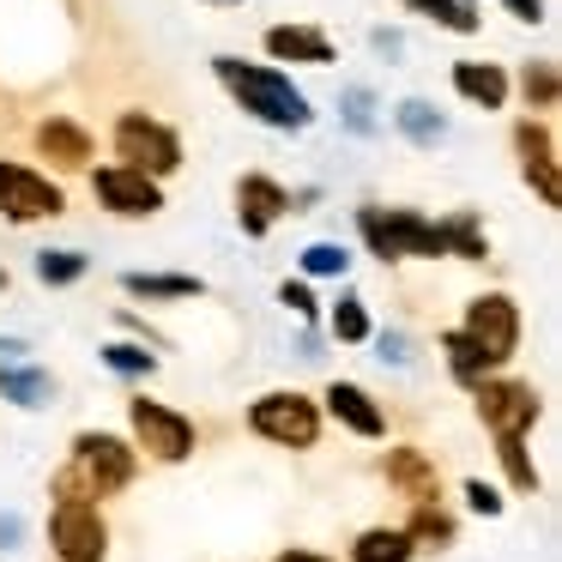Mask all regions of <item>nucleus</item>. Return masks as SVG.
Masks as SVG:
<instances>
[{"instance_id": "nucleus-1", "label": "nucleus", "mask_w": 562, "mask_h": 562, "mask_svg": "<svg viewBox=\"0 0 562 562\" xmlns=\"http://www.w3.org/2000/svg\"><path fill=\"white\" fill-rule=\"evenodd\" d=\"M139 453L127 436L115 429H79L67 441V465L49 477V502H103V496H122L127 484L139 477Z\"/></svg>"}, {"instance_id": "nucleus-2", "label": "nucleus", "mask_w": 562, "mask_h": 562, "mask_svg": "<svg viewBox=\"0 0 562 562\" xmlns=\"http://www.w3.org/2000/svg\"><path fill=\"white\" fill-rule=\"evenodd\" d=\"M212 74L218 86L243 103V115H255L260 127H279V134H303L315 122V103L291 86V74L279 67H260V61H243V55H212Z\"/></svg>"}, {"instance_id": "nucleus-3", "label": "nucleus", "mask_w": 562, "mask_h": 562, "mask_svg": "<svg viewBox=\"0 0 562 562\" xmlns=\"http://www.w3.org/2000/svg\"><path fill=\"white\" fill-rule=\"evenodd\" d=\"M351 218H357L363 248L381 267H400V260H448L441 218H429V212H417V206H375V200H363Z\"/></svg>"}, {"instance_id": "nucleus-4", "label": "nucleus", "mask_w": 562, "mask_h": 562, "mask_svg": "<svg viewBox=\"0 0 562 562\" xmlns=\"http://www.w3.org/2000/svg\"><path fill=\"white\" fill-rule=\"evenodd\" d=\"M110 146H115V164L151 176V182H164V176H176L188 164L182 134H176L164 115H146V110H122V115H115V122H110Z\"/></svg>"}, {"instance_id": "nucleus-5", "label": "nucleus", "mask_w": 562, "mask_h": 562, "mask_svg": "<svg viewBox=\"0 0 562 562\" xmlns=\"http://www.w3.org/2000/svg\"><path fill=\"white\" fill-rule=\"evenodd\" d=\"M127 429H134L139 460H158V465H182V460H194V448H200L194 417L164 405V400H151V393H134V400H127Z\"/></svg>"}, {"instance_id": "nucleus-6", "label": "nucleus", "mask_w": 562, "mask_h": 562, "mask_svg": "<svg viewBox=\"0 0 562 562\" xmlns=\"http://www.w3.org/2000/svg\"><path fill=\"white\" fill-rule=\"evenodd\" d=\"M472 412L496 441H526L538 429V417H544V393L520 375H490L472 387Z\"/></svg>"}, {"instance_id": "nucleus-7", "label": "nucleus", "mask_w": 562, "mask_h": 562, "mask_svg": "<svg viewBox=\"0 0 562 562\" xmlns=\"http://www.w3.org/2000/svg\"><path fill=\"white\" fill-rule=\"evenodd\" d=\"M248 429H255L260 441H272V448L308 453L321 441V400H308V393H296V387H272L248 405Z\"/></svg>"}, {"instance_id": "nucleus-8", "label": "nucleus", "mask_w": 562, "mask_h": 562, "mask_svg": "<svg viewBox=\"0 0 562 562\" xmlns=\"http://www.w3.org/2000/svg\"><path fill=\"white\" fill-rule=\"evenodd\" d=\"M0 218L25 231V224H49L67 218V188L55 182L49 170L37 164H19V158H0Z\"/></svg>"}, {"instance_id": "nucleus-9", "label": "nucleus", "mask_w": 562, "mask_h": 562, "mask_svg": "<svg viewBox=\"0 0 562 562\" xmlns=\"http://www.w3.org/2000/svg\"><path fill=\"white\" fill-rule=\"evenodd\" d=\"M49 550L61 562H110L103 502H49Z\"/></svg>"}, {"instance_id": "nucleus-10", "label": "nucleus", "mask_w": 562, "mask_h": 562, "mask_svg": "<svg viewBox=\"0 0 562 562\" xmlns=\"http://www.w3.org/2000/svg\"><path fill=\"white\" fill-rule=\"evenodd\" d=\"M460 333L490 357V363L502 369L514 351H520V303H514L508 291H484V296H472V303H465V315H460Z\"/></svg>"}, {"instance_id": "nucleus-11", "label": "nucleus", "mask_w": 562, "mask_h": 562, "mask_svg": "<svg viewBox=\"0 0 562 562\" xmlns=\"http://www.w3.org/2000/svg\"><path fill=\"white\" fill-rule=\"evenodd\" d=\"M91 194H98V206L110 212V218H127V224L164 212V182L127 170V164H91Z\"/></svg>"}, {"instance_id": "nucleus-12", "label": "nucleus", "mask_w": 562, "mask_h": 562, "mask_svg": "<svg viewBox=\"0 0 562 562\" xmlns=\"http://www.w3.org/2000/svg\"><path fill=\"white\" fill-rule=\"evenodd\" d=\"M514 158H520V176L544 206H562V176H557V127L544 115H520L514 122Z\"/></svg>"}, {"instance_id": "nucleus-13", "label": "nucleus", "mask_w": 562, "mask_h": 562, "mask_svg": "<svg viewBox=\"0 0 562 562\" xmlns=\"http://www.w3.org/2000/svg\"><path fill=\"white\" fill-rule=\"evenodd\" d=\"M31 151H37L55 176H79L98 158V139H91V127L79 122V115H43V122L31 127Z\"/></svg>"}, {"instance_id": "nucleus-14", "label": "nucleus", "mask_w": 562, "mask_h": 562, "mask_svg": "<svg viewBox=\"0 0 562 562\" xmlns=\"http://www.w3.org/2000/svg\"><path fill=\"white\" fill-rule=\"evenodd\" d=\"M279 218H291V188L272 182L267 170H248L243 182H236V231H243L248 243H260V236H272Z\"/></svg>"}, {"instance_id": "nucleus-15", "label": "nucleus", "mask_w": 562, "mask_h": 562, "mask_svg": "<svg viewBox=\"0 0 562 562\" xmlns=\"http://www.w3.org/2000/svg\"><path fill=\"white\" fill-rule=\"evenodd\" d=\"M321 417H339L357 441L387 436V405H381L369 387H357V381H327V393H321Z\"/></svg>"}, {"instance_id": "nucleus-16", "label": "nucleus", "mask_w": 562, "mask_h": 562, "mask_svg": "<svg viewBox=\"0 0 562 562\" xmlns=\"http://www.w3.org/2000/svg\"><path fill=\"white\" fill-rule=\"evenodd\" d=\"M381 477H387V490H400L405 502H441V465L436 453L412 448V441H400V448L381 453Z\"/></svg>"}, {"instance_id": "nucleus-17", "label": "nucleus", "mask_w": 562, "mask_h": 562, "mask_svg": "<svg viewBox=\"0 0 562 562\" xmlns=\"http://www.w3.org/2000/svg\"><path fill=\"white\" fill-rule=\"evenodd\" d=\"M260 49H267L272 67H333L339 61V49H333V37L321 25H267Z\"/></svg>"}, {"instance_id": "nucleus-18", "label": "nucleus", "mask_w": 562, "mask_h": 562, "mask_svg": "<svg viewBox=\"0 0 562 562\" xmlns=\"http://www.w3.org/2000/svg\"><path fill=\"white\" fill-rule=\"evenodd\" d=\"M448 79H453V91H460L472 110H484V115L508 110V91H514L508 67H496V61H448Z\"/></svg>"}, {"instance_id": "nucleus-19", "label": "nucleus", "mask_w": 562, "mask_h": 562, "mask_svg": "<svg viewBox=\"0 0 562 562\" xmlns=\"http://www.w3.org/2000/svg\"><path fill=\"white\" fill-rule=\"evenodd\" d=\"M393 134H400L405 146H417V151H436L441 139H448V115H441L429 98H400L393 103Z\"/></svg>"}, {"instance_id": "nucleus-20", "label": "nucleus", "mask_w": 562, "mask_h": 562, "mask_svg": "<svg viewBox=\"0 0 562 562\" xmlns=\"http://www.w3.org/2000/svg\"><path fill=\"white\" fill-rule=\"evenodd\" d=\"M122 291L146 296V303H194V296H206V279H194V272H122Z\"/></svg>"}, {"instance_id": "nucleus-21", "label": "nucleus", "mask_w": 562, "mask_h": 562, "mask_svg": "<svg viewBox=\"0 0 562 562\" xmlns=\"http://www.w3.org/2000/svg\"><path fill=\"white\" fill-rule=\"evenodd\" d=\"M453 514H448V502H417L412 508V520H405V538H412V550L417 557H441V550H453Z\"/></svg>"}, {"instance_id": "nucleus-22", "label": "nucleus", "mask_w": 562, "mask_h": 562, "mask_svg": "<svg viewBox=\"0 0 562 562\" xmlns=\"http://www.w3.org/2000/svg\"><path fill=\"white\" fill-rule=\"evenodd\" d=\"M0 400L19 405V412H43V405L55 400V375L43 363H13L0 369Z\"/></svg>"}, {"instance_id": "nucleus-23", "label": "nucleus", "mask_w": 562, "mask_h": 562, "mask_svg": "<svg viewBox=\"0 0 562 562\" xmlns=\"http://www.w3.org/2000/svg\"><path fill=\"white\" fill-rule=\"evenodd\" d=\"M441 243H448V260H465V267H484L490 260V236H484V218L472 206L448 212L441 218Z\"/></svg>"}, {"instance_id": "nucleus-24", "label": "nucleus", "mask_w": 562, "mask_h": 562, "mask_svg": "<svg viewBox=\"0 0 562 562\" xmlns=\"http://www.w3.org/2000/svg\"><path fill=\"white\" fill-rule=\"evenodd\" d=\"M400 7L417 19H429L436 31H453V37H477V31H484L477 0H400Z\"/></svg>"}, {"instance_id": "nucleus-25", "label": "nucleus", "mask_w": 562, "mask_h": 562, "mask_svg": "<svg viewBox=\"0 0 562 562\" xmlns=\"http://www.w3.org/2000/svg\"><path fill=\"white\" fill-rule=\"evenodd\" d=\"M436 351L448 357V375L460 381V387H477V381H490V375H496V363H490V357L477 351V345L465 339L460 327H448V333H441V339H436Z\"/></svg>"}, {"instance_id": "nucleus-26", "label": "nucleus", "mask_w": 562, "mask_h": 562, "mask_svg": "<svg viewBox=\"0 0 562 562\" xmlns=\"http://www.w3.org/2000/svg\"><path fill=\"white\" fill-rule=\"evenodd\" d=\"M520 98H526V115H557V103H562V79H557V61L550 55H538V61H526L520 67Z\"/></svg>"}, {"instance_id": "nucleus-27", "label": "nucleus", "mask_w": 562, "mask_h": 562, "mask_svg": "<svg viewBox=\"0 0 562 562\" xmlns=\"http://www.w3.org/2000/svg\"><path fill=\"white\" fill-rule=\"evenodd\" d=\"M351 562H417L405 526H363L351 538Z\"/></svg>"}, {"instance_id": "nucleus-28", "label": "nucleus", "mask_w": 562, "mask_h": 562, "mask_svg": "<svg viewBox=\"0 0 562 562\" xmlns=\"http://www.w3.org/2000/svg\"><path fill=\"white\" fill-rule=\"evenodd\" d=\"M327 333H333L339 345H369V339H375V321H369V303H363V296L345 291L339 303L327 308Z\"/></svg>"}, {"instance_id": "nucleus-29", "label": "nucleus", "mask_w": 562, "mask_h": 562, "mask_svg": "<svg viewBox=\"0 0 562 562\" xmlns=\"http://www.w3.org/2000/svg\"><path fill=\"white\" fill-rule=\"evenodd\" d=\"M98 357H103V369L122 375V381H151L158 375V357H151V345H139V339H110Z\"/></svg>"}, {"instance_id": "nucleus-30", "label": "nucleus", "mask_w": 562, "mask_h": 562, "mask_svg": "<svg viewBox=\"0 0 562 562\" xmlns=\"http://www.w3.org/2000/svg\"><path fill=\"white\" fill-rule=\"evenodd\" d=\"M339 122H345V134H351V139H375V127H381L375 91H369V86H345L339 91Z\"/></svg>"}, {"instance_id": "nucleus-31", "label": "nucleus", "mask_w": 562, "mask_h": 562, "mask_svg": "<svg viewBox=\"0 0 562 562\" xmlns=\"http://www.w3.org/2000/svg\"><path fill=\"white\" fill-rule=\"evenodd\" d=\"M496 460H502V477H508L514 496H538V490H544V472L532 465V448H526V441H496Z\"/></svg>"}, {"instance_id": "nucleus-32", "label": "nucleus", "mask_w": 562, "mask_h": 562, "mask_svg": "<svg viewBox=\"0 0 562 562\" xmlns=\"http://www.w3.org/2000/svg\"><path fill=\"white\" fill-rule=\"evenodd\" d=\"M91 272L86 248H43L37 255V279L49 284V291H67V284H79Z\"/></svg>"}, {"instance_id": "nucleus-33", "label": "nucleus", "mask_w": 562, "mask_h": 562, "mask_svg": "<svg viewBox=\"0 0 562 562\" xmlns=\"http://www.w3.org/2000/svg\"><path fill=\"white\" fill-rule=\"evenodd\" d=\"M296 267H303L296 279H345V272H351V248L345 243H308Z\"/></svg>"}, {"instance_id": "nucleus-34", "label": "nucleus", "mask_w": 562, "mask_h": 562, "mask_svg": "<svg viewBox=\"0 0 562 562\" xmlns=\"http://www.w3.org/2000/svg\"><path fill=\"white\" fill-rule=\"evenodd\" d=\"M279 303L291 308L303 327H315V321H321V303H315V284H308V279H284L279 284Z\"/></svg>"}, {"instance_id": "nucleus-35", "label": "nucleus", "mask_w": 562, "mask_h": 562, "mask_svg": "<svg viewBox=\"0 0 562 562\" xmlns=\"http://www.w3.org/2000/svg\"><path fill=\"white\" fill-rule=\"evenodd\" d=\"M465 508L472 514H484V520H502V508H508V502H502V490L496 484H484V477H465Z\"/></svg>"}, {"instance_id": "nucleus-36", "label": "nucleus", "mask_w": 562, "mask_h": 562, "mask_svg": "<svg viewBox=\"0 0 562 562\" xmlns=\"http://www.w3.org/2000/svg\"><path fill=\"white\" fill-rule=\"evenodd\" d=\"M514 25H544V0H496Z\"/></svg>"}, {"instance_id": "nucleus-37", "label": "nucleus", "mask_w": 562, "mask_h": 562, "mask_svg": "<svg viewBox=\"0 0 562 562\" xmlns=\"http://www.w3.org/2000/svg\"><path fill=\"white\" fill-rule=\"evenodd\" d=\"M369 49H375L381 61H400V55H405V37H400V31L381 25V31H369Z\"/></svg>"}, {"instance_id": "nucleus-38", "label": "nucleus", "mask_w": 562, "mask_h": 562, "mask_svg": "<svg viewBox=\"0 0 562 562\" xmlns=\"http://www.w3.org/2000/svg\"><path fill=\"white\" fill-rule=\"evenodd\" d=\"M375 351H381V363H405V333H381Z\"/></svg>"}, {"instance_id": "nucleus-39", "label": "nucleus", "mask_w": 562, "mask_h": 562, "mask_svg": "<svg viewBox=\"0 0 562 562\" xmlns=\"http://www.w3.org/2000/svg\"><path fill=\"white\" fill-rule=\"evenodd\" d=\"M19 538H25V520L19 514H0V550H19Z\"/></svg>"}, {"instance_id": "nucleus-40", "label": "nucleus", "mask_w": 562, "mask_h": 562, "mask_svg": "<svg viewBox=\"0 0 562 562\" xmlns=\"http://www.w3.org/2000/svg\"><path fill=\"white\" fill-rule=\"evenodd\" d=\"M272 562H333L327 550H308V544H291L284 557H272Z\"/></svg>"}, {"instance_id": "nucleus-41", "label": "nucleus", "mask_w": 562, "mask_h": 562, "mask_svg": "<svg viewBox=\"0 0 562 562\" xmlns=\"http://www.w3.org/2000/svg\"><path fill=\"white\" fill-rule=\"evenodd\" d=\"M212 7H243V0H212Z\"/></svg>"}, {"instance_id": "nucleus-42", "label": "nucleus", "mask_w": 562, "mask_h": 562, "mask_svg": "<svg viewBox=\"0 0 562 562\" xmlns=\"http://www.w3.org/2000/svg\"><path fill=\"white\" fill-rule=\"evenodd\" d=\"M0 291H7V267H0Z\"/></svg>"}]
</instances>
